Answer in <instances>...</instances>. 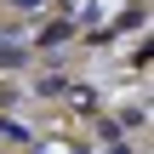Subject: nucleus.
I'll return each instance as SVG.
<instances>
[{"label":"nucleus","instance_id":"nucleus-1","mask_svg":"<svg viewBox=\"0 0 154 154\" xmlns=\"http://www.w3.org/2000/svg\"><path fill=\"white\" fill-rule=\"evenodd\" d=\"M29 57H34V46H29L17 29H0V74H17V69H29Z\"/></svg>","mask_w":154,"mask_h":154},{"label":"nucleus","instance_id":"nucleus-2","mask_svg":"<svg viewBox=\"0 0 154 154\" xmlns=\"http://www.w3.org/2000/svg\"><path fill=\"white\" fill-rule=\"evenodd\" d=\"M69 34H74V17H69V23H46V29H40V34H34L29 46H40V51H51V46H63Z\"/></svg>","mask_w":154,"mask_h":154},{"label":"nucleus","instance_id":"nucleus-3","mask_svg":"<svg viewBox=\"0 0 154 154\" xmlns=\"http://www.w3.org/2000/svg\"><path fill=\"white\" fill-rule=\"evenodd\" d=\"M63 97H69L74 114H97V91H91V86H63Z\"/></svg>","mask_w":154,"mask_h":154},{"label":"nucleus","instance_id":"nucleus-4","mask_svg":"<svg viewBox=\"0 0 154 154\" xmlns=\"http://www.w3.org/2000/svg\"><path fill=\"white\" fill-rule=\"evenodd\" d=\"M0 143H29V126H17V120H0Z\"/></svg>","mask_w":154,"mask_h":154},{"label":"nucleus","instance_id":"nucleus-5","mask_svg":"<svg viewBox=\"0 0 154 154\" xmlns=\"http://www.w3.org/2000/svg\"><path fill=\"white\" fill-rule=\"evenodd\" d=\"M11 11H23V17H34V11H46V0H11Z\"/></svg>","mask_w":154,"mask_h":154}]
</instances>
